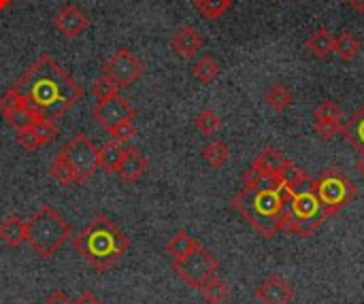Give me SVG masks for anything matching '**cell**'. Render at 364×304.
<instances>
[{"instance_id":"cell-1","label":"cell","mask_w":364,"mask_h":304,"mask_svg":"<svg viewBox=\"0 0 364 304\" xmlns=\"http://www.w3.org/2000/svg\"><path fill=\"white\" fill-rule=\"evenodd\" d=\"M13 87L47 119H60L83 100L81 85L49 55L43 53Z\"/></svg>"},{"instance_id":"cell-2","label":"cell","mask_w":364,"mask_h":304,"mask_svg":"<svg viewBox=\"0 0 364 304\" xmlns=\"http://www.w3.org/2000/svg\"><path fill=\"white\" fill-rule=\"evenodd\" d=\"M77 254L96 271L105 273L113 268L128 251V239L115 222L98 213L75 239Z\"/></svg>"},{"instance_id":"cell-3","label":"cell","mask_w":364,"mask_h":304,"mask_svg":"<svg viewBox=\"0 0 364 304\" xmlns=\"http://www.w3.org/2000/svg\"><path fill=\"white\" fill-rule=\"evenodd\" d=\"M286 205H288L286 192L273 194V192H258L250 188L239 190L230 200V207L245 222H250V226L264 239H273L279 232V215L284 213Z\"/></svg>"},{"instance_id":"cell-4","label":"cell","mask_w":364,"mask_h":304,"mask_svg":"<svg viewBox=\"0 0 364 304\" xmlns=\"http://www.w3.org/2000/svg\"><path fill=\"white\" fill-rule=\"evenodd\" d=\"M70 237L73 226L51 205H43L26 222V243L41 260L53 258Z\"/></svg>"},{"instance_id":"cell-5","label":"cell","mask_w":364,"mask_h":304,"mask_svg":"<svg viewBox=\"0 0 364 304\" xmlns=\"http://www.w3.org/2000/svg\"><path fill=\"white\" fill-rule=\"evenodd\" d=\"M316 196L322 205L324 219L335 217L356 196V185L339 168H326L316 179Z\"/></svg>"},{"instance_id":"cell-6","label":"cell","mask_w":364,"mask_h":304,"mask_svg":"<svg viewBox=\"0 0 364 304\" xmlns=\"http://www.w3.org/2000/svg\"><path fill=\"white\" fill-rule=\"evenodd\" d=\"M173 271L186 286H190L194 290H203L211 279L218 277L220 264L203 245H198L186 258L173 260Z\"/></svg>"},{"instance_id":"cell-7","label":"cell","mask_w":364,"mask_h":304,"mask_svg":"<svg viewBox=\"0 0 364 304\" xmlns=\"http://www.w3.org/2000/svg\"><path fill=\"white\" fill-rule=\"evenodd\" d=\"M60 153L66 158V162L70 164V168L75 170L79 185L85 183L87 179H92L96 175L98 168V156H96V147L94 143L85 136V134H75L70 141H66L60 149Z\"/></svg>"},{"instance_id":"cell-8","label":"cell","mask_w":364,"mask_h":304,"mask_svg":"<svg viewBox=\"0 0 364 304\" xmlns=\"http://www.w3.org/2000/svg\"><path fill=\"white\" fill-rule=\"evenodd\" d=\"M100 75H107L119 89L134 85L145 75V64L128 49L119 47L100 68Z\"/></svg>"},{"instance_id":"cell-9","label":"cell","mask_w":364,"mask_h":304,"mask_svg":"<svg viewBox=\"0 0 364 304\" xmlns=\"http://www.w3.org/2000/svg\"><path fill=\"white\" fill-rule=\"evenodd\" d=\"M0 113L15 132L30 128L38 117H45L34 107H30V102L13 85L0 96Z\"/></svg>"},{"instance_id":"cell-10","label":"cell","mask_w":364,"mask_h":304,"mask_svg":"<svg viewBox=\"0 0 364 304\" xmlns=\"http://www.w3.org/2000/svg\"><path fill=\"white\" fill-rule=\"evenodd\" d=\"M134 117H136V109L119 94L107 100H98L92 109V119L96 121V126H100L107 132H111L124 121H132Z\"/></svg>"},{"instance_id":"cell-11","label":"cell","mask_w":364,"mask_h":304,"mask_svg":"<svg viewBox=\"0 0 364 304\" xmlns=\"http://www.w3.org/2000/svg\"><path fill=\"white\" fill-rule=\"evenodd\" d=\"M343 113L341 107L335 100H324L314 111V128L320 134L322 141H333L343 132Z\"/></svg>"},{"instance_id":"cell-12","label":"cell","mask_w":364,"mask_h":304,"mask_svg":"<svg viewBox=\"0 0 364 304\" xmlns=\"http://www.w3.org/2000/svg\"><path fill=\"white\" fill-rule=\"evenodd\" d=\"M53 26L64 38H77L90 28V17L77 4H64L53 17Z\"/></svg>"},{"instance_id":"cell-13","label":"cell","mask_w":364,"mask_h":304,"mask_svg":"<svg viewBox=\"0 0 364 304\" xmlns=\"http://www.w3.org/2000/svg\"><path fill=\"white\" fill-rule=\"evenodd\" d=\"M256 300L260 304H290L294 300V288L284 277H267L256 288Z\"/></svg>"},{"instance_id":"cell-14","label":"cell","mask_w":364,"mask_h":304,"mask_svg":"<svg viewBox=\"0 0 364 304\" xmlns=\"http://www.w3.org/2000/svg\"><path fill=\"white\" fill-rule=\"evenodd\" d=\"M203 45H205L203 34H200L194 26H190V23L177 28L175 34L171 36V49H173V53H175L177 58H181V60L194 58V55L203 49Z\"/></svg>"},{"instance_id":"cell-15","label":"cell","mask_w":364,"mask_h":304,"mask_svg":"<svg viewBox=\"0 0 364 304\" xmlns=\"http://www.w3.org/2000/svg\"><path fill=\"white\" fill-rule=\"evenodd\" d=\"M147 166H149L147 158H145L139 149L128 147V149H124V158H122V162H119L117 175H119L126 183H136V181H141L143 175L147 173Z\"/></svg>"},{"instance_id":"cell-16","label":"cell","mask_w":364,"mask_h":304,"mask_svg":"<svg viewBox=\"0 0 364 304\" xmlns=\"http://www.w3.org/2000/svg\"><path fill=\"white\" fill-rule=\"evenodd\" d=\"M288 164V158L279 151V149H275V147H264L256 158H254V162H252V168L254 170H258V173H262V175H279L282 173V168Z\"/></svg>"},{"instance_id":"cell-17","label":"cell","mask_w":364,"mask_h":304,"mask_svg":"<svg viewBox=\"0 0 364 304\" xmlns=\"http://www.w3.org/2000/svg\"><path fill=\"white\" fill-rule=\"evenodd\" d=\"M0 241L11 247L17 249L26 243V222L19 215H9L6 219L0 222Z\"/></svg>"},{"instance_id":"cell-18","label":"cell","mask_w":364,"mask_h":304,"mask_svg":"<svg viewBox=\"0 0 364 304\" xmlns=\"http://www.w3.org/2000/svg\"><path fill=\"white\" fill-rule=\"evenodd\" d=\"M243 188L258 190V192H273V194L284 192V183H282L279 175H262V173L254 170L252 166L243 173Z\"/></svg>"},{"instance_id":"cell-19","label":"cell","mask_w":364,"mask_h":304,"mask_svg":"<svg viewBox=\"0 0 364 304\" xmlns=\"http://www.w3.org/2000/svg\"><path fill=\"white\" fill-rule=\"evenodd\" d=\"M333 47H335V34L328 28H318L307 38V49L318 60H326L333 53Z\"/></svg>"},{"instance_id":"cell-20","label":"cell","mask_w":364,"mask_h":304,"mask_svg":"<svg viewBox=\"0 0 364 304\" xmlns=\"http://www.w3.org/2000/svg\"><path fill=\"white\" fill-rule=\"evenodd\" d=\"M292 89L286 85V83H271L264 92V102L275 111V113H284L292 107Z\"/></svg>"},{"instance_id":"cell-21","label":"cell","mask_w":364,"mask_h":304,"mask_svg":"<svg viewBox=\"0 0 364 304\" xmlns=\"http://www.w3.org/2000/svg\"><path fill=\"white\" fill-rule=\"evenodd\" d=\"M288 209L294 217H316L322 215V205L316 194L288 196Z\"/></svg>"},{"instance_id":"cell-22","label":"cell","mask_w":364,"mask_h":304,"mask_svg":"<svg viewBox=\"0 0 364 304\" xmlns=\"http://www.w3.org/2000/svg\"><path fill=\"white\" fill-rule=\"evenodd\" d=\"M96 156H98V168H102L105 173H117L119 162L124 158V147L115 141H109L102 147H96Z\"/></svg>"},{"instance_id":"cell-23","label":"cell","mask_w":364,"mask_h":304,"mask_svg":"<svg viewBox=\"0 0 364 304\" xmlns=\"http://www.w3.org/2000/svg\"><path fill=\"white\" fill-rule=\"evenodd\" d=\"M360 40L356 38V34L343 30L339 34H335V47H333V53H337L343 62H352L360 55Z\"/></svg>"},{"instance_id":"cell-24","label":"cell","mask_w":364,"mask_h":304,"mask_svg":"<svg viewBox=\"0 0 364 304\" xmlns=\"http://www.w3.org/2000/svg\"><path fill=\"white\" fill-rule=\"evenodd\" d=\"M220 72H222L220 62H218L213 55H209V53L200 55V58L192 64V75H194V77H196V81H200L203 85L213 83V81L220 77Z\"/></svg>"},{"instance_id":"cell-25","label":"cell","mask_w":364,"mask_h":304,"mask_svg":"<svg viewBox=\"0 0 364 304\" xmlns=\"http://www.w3.org/2000/svg\"><path fill=\"white\" fill-rule=\"evenodd\" d=\"M341 134L346 136V141L354 149L364 151V104L343 124V132Z\"/></svg>"},{"instance_id":"cell-26","label":"cell","mask_w":364,"mask_h":304,"mask_svg":"<svg viewBox=\"0 0 364 304\" xmlns=\"http://www.w3.org/2000/svg\"><path fill=\"white\" fill-rule=\"evenodd\" d=\"M198 247V241L196 239H192L188 232H183V230H179V232H175L173 237H171V241L166 243V254L173 258V260H181V258H186L192 249H196Z\"/></svg>"},{"instance_id":"cell-27","label":"cell","mask_w":364,"mask_h":304,"mask_svg":"<svg viewBox=\"0 0 364 304\" xmlns=\"http://www.w3.org/2000/svg\"><path fill=\"white\" fill-rule=\"evenodd\" d=\"M200 156L211 168H222L230 160V147L224 141H213L207 147H203Z\"/></svg>"},{"instance_id":"cell-28","label":"cell","mask_w":364,"mask_h":304,"mask_svg":"<svg viewBox=\"0 0 364 304\" xmlns=\"http://www.w3.org/2000/svg\"><path fill=\"white\" fill-rule=\"evenodd\" d=\"M49 175L60 183V185H79V179L75 175V170L70 168V164L66 162V158L58 151L53 162H51V168H49Z\"/></svg>"},{"instance_id":"cell-29","label":"cell","mask_w":364,"mask_h":304,"mask_svg":"<svg viewBox=\"0 0 364 304\" xmlns=\"http://www.w3.org/2000/svg\"><path fill=\"white\" fill-rule=\"evenodd\" d=\"M196 11L207 21H215L232 9V0H194Z\"/></svg>"},{"instance_id":"cell-30","label":"cell","mask_w":364,"mask_h":304,"mask_svg":"<svg viewBox=\"0 0 364 304\" xmlns=\"http://www.w3.org/2000/svg\"><path fill=\"white\" fill-rule=\"evenodd\" d=\"M200 292H203L207 304H224L230 298V288H228V283L222 281V279H218V277L211 279Z\"/></svg>"},{"instance_id":"cell-31","label":"cell","mask_w":364,"mask_h":304,"mask_svg":"<svg viewBox=\"0 0 364 304\" xmlns=\"http://www.w3.org/2000/svg\"><path fill=\"white\" fill-rule=\"evenodd\" d=\"M194 126H196V130H198L200 134L211 136V134H215V132L220 130L222 119H220V115H218L213 109H205V111H200V113L196 115Z\"/></svg>"},{"instance_id":"cell-32","label":"cell","mask_w":364,"mask_h":304,"mask_svg":"<svg viewBox=\"0 0 364 304\" xmlns=\"http://www.w3.org/2000/svg\"><path fill=\"white\" fill-rule=\"evenodd\" d=\"M30 130H32L34 136L38 139L41 147L49 145V143L58 136V126L53 124V119H47V117H38V119L30 126Z\"/></svg>"},{"instance_id":"cell-33","label":"cell","mask_w":364,"mask_h":304,"mask_svg":"<svg viewBox=\"0 0 364 304\" xmlns=\"http://www.w3.org/2000/svg\"><path fill=\"white\" fill-rule=\"evenodd\" d=\"M286 196H305V194H316V179L305 170L299 179L288 183L284 188Z\"/></svg>"},{"instance_id":"cell-34","label":"cell","mask_w":364,"mask_h":304,"mask_svg":"<svg viewBox=\"0 0 364 304\" xmlns=\"http://www.w3.org/2000/svg\"><path fill=\"white\" fill-rule=\"evenodd\" d=\"M92 94L96 96V100H107V98H113L119 94V87L107 77V75H100L92 81Z\"/></svg>"},{"instance_id":"cell-35","label":"cell","mask_w":364,"mask_h":304,"mask_svg":"<svg viewBox=\"0 0 364 304\" xmlns=\"http://www.w3.org/2000/svg\"><path fill=\"white\" fill-rule=\"evenodd\" d=\"M136 134H139V128L134 126V119H132V121H124V124H119L117 128H113V130L109 132L111 141H115V143H119V145L130 143Z\"/></svg>"},{"instance_id":"cell-36","label":"cell","mask_w":364,"mask_h":304,"mask_svg":"<svg viewBox=\"0 0 364 304\" xmlns=\"http://www.w3.org/2000/svg\"><path fill=\"white\" fill-rule=\"evenodd\" d=\"M15 141H17V145H21V147H23V149H28V151H34V149H38V147H41L38 139L34 136V132H32L30 128H26V130H17V132H15Z\"/></svg>"},{"instance_id":"cell-37","label":"cell","mask_w":364,"mask_h":304,"mask_svg":"<svg viewBox=\"0 0 364 304\" xmlns=\"http://www.w3.org/2000/svg\"><path fill=\"white\" fill-rule=\"evenodd\" d=\"M43 304H73V300H68V296L64 292H53L47 296V300Z\"/></svg>"},{"instance_id":"cell-38","label":"cell","mask_w":364,"mask_h":304,"mask_svg":"<svg viewBox=\"0 0 364 304\" xmlns=\"http://www.w3.org/2000/svg\"><path fill=\"white\" fill-rule=\"evenodd\" d=\"M73 304H102V300H100L96 294H92V292H85V294H81L77 300H73Z\"/></svg>"},{"instance_id":"cell-39","label":"cell","mask_w":364,"mask_h":304,"mask_svg":"<svg viewBox=\"0 0 364 304\" xmlns=\"http://www.w3.org/2000/svg\"><path fill=\"white\" fill-rule=\"evenodd\" d=\"M354 11H358V13H364V0H346Z\"/></svg>"},{"instance_id":"cell-40","label":"cell","mask_w":364,"mask_h":304,"mask_svg":"<svg viewBox=\"0 0 364 304\" xmlns=\"http://www.w3.org/2000/svg\"><path fill=\"white\" fill-rule=\"evenodd\" d=\"M356 168H358L360 177L364 179V156H360V158H358V162H356Z\"/></svg>"},{"instance_id":"cell-41","label":"cell","mask_w":364,"mask_h":304,"mask_svg":"<svg viewBox=\"0 0 364 304\" xmlns=\"http://www.w3.org/2000/svg\"><path fill=\"white\" fill-rule=\"evenodd\" d=\"M9 2H11V0H0V9H4V6H6Z\"/></svg>"},{"instance_id":"cell-42","label":"cell","mask_w":364,"mask_h":304,"mask_svg":"<svg viewBox=\"0 0 364 304\" xmlns=\"http://www.w3.org/2000/svg\"><path fill=\"white\" fill-rule=\"evenodd\" d=\"M360 156H364V151H360Z\"/></svg>"}]
</instances>
